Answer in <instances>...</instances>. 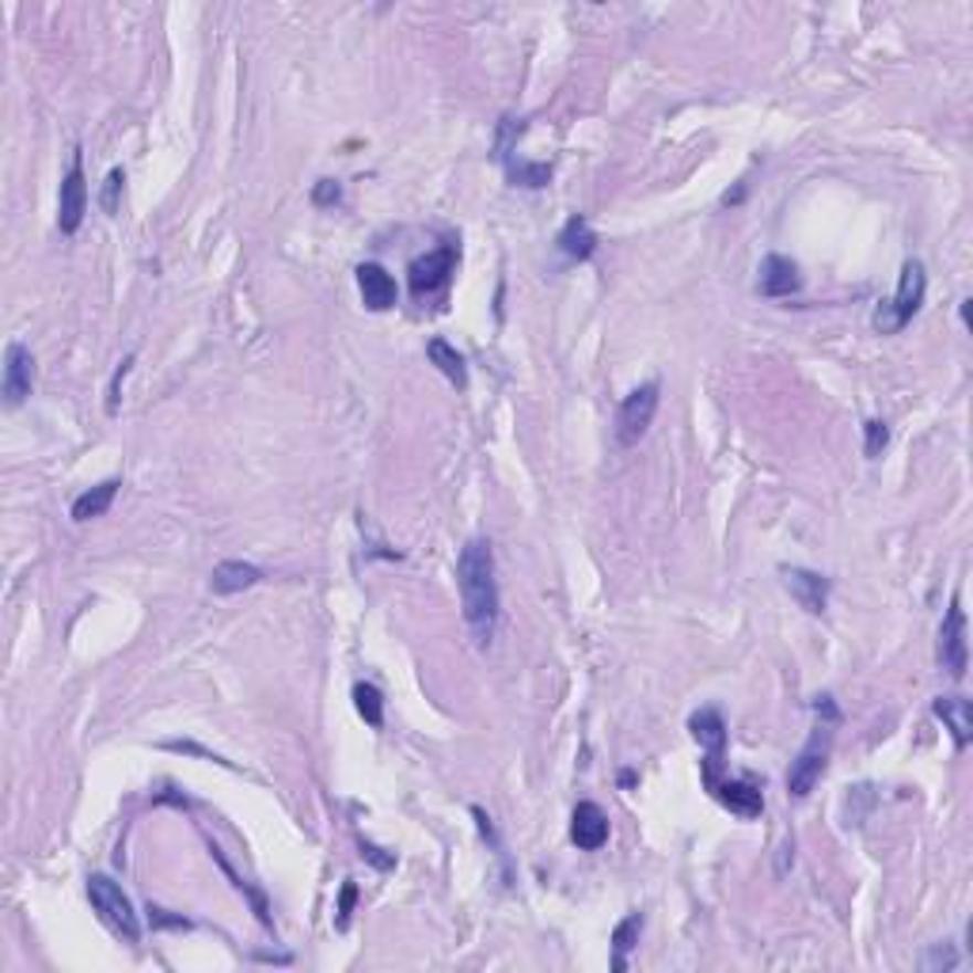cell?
I'll return each mask as SVG.
<instances>
[{
	"label": "cell",
	"mask_w": 973,
	"mask_h": 973,
	"mask_svg": "<svg viewBox=\"0 0 973 973\" xmlns=\"http://www.w3.org/2000/svg\"><path fill=\"white\" fill-rule=\"evenodd\" d=\"M704 783H708V791L727 806L730 814H738V817H761L764 814V795H761V787H753V783L722 780L719 772H704Z\"/></svg>",
	"instance_id": "obj_9"
},
{
	"label": "cell",
	"mask_w": 973,
	"mask_h": 973,
	"mask_svg": "<svg viewBox=\"0 0 973 973\" xmlns=\"http://www.w3.org/2000/svg\"><path fill=\"white\" fill-rule=\"evenodd\" d=\"M426 358L442 369V377L450 384H456V389H468V361H464V355H456L445 339H430L426 342Z\"/></svg>",
	"instance_id": "obj_20"
},
{
	"label": "cell",
	"mask_w": 973,
	"mask_h": 973,
	"mask_svg": "<svg viewBox=\"0 0 973 973\" xmlns=\"http://www.w3.org/2000/svg\"><path fill=\"white\" fill-rule=\"evenodd\" d=\"M453 274H456V247L453 244L437 247V252L419 255V260L408 266L411 293H415L419 300L422 297H434V293H442L445 286H450Z\"/></svg>",
	"instance_id": "obj_8"
},
{
	"label": "cell",
	"mask_w": 973,
	"mask_h": 973,
	"mask_svg": "<svg viewBox=\"0 0 973 973\" xmlns=\"http://www.w3.org/2000/svg\"><path fill=\"white\" fill-rule=\"evenodd\" d=\"M658 400H662L658 381H647L624 395V403L616 408V445L632 450V445L643 442V434H647L654 422V411H658Z\"/></svg>",
	"instance_id": "obj_5"
},
{
	"label": "cell",
	"mask_w": 973,
	"mask_h": 973,
	"mask_svg": "<svg viewBox=\"0 0 973 973\" xmlns=\"http://www.w3.org/2000/svg\"><path fill=\"white\" fill-rule=\"evenodd\" d=\"M688 730H692V738L700 742L704 753H708L704 757V769L719 772L722 753H727V722H722V715L715 708H700L692 719H688Z\"/></svg>",
	"instance_id": "obj_12"
},
{
	"label": "cell",
	"mask_w": 973,
	"mask_h": 973,
	"mask_svg": "<svg viewBox=\"0 0 973 973\" xmlns=\"http://www.w3.org/2000/svg\"><path fill=\"white\" fill-rule=\"evenodd\" d=\"M130 366H134V355H126L123 358V366L115 369V377H110V389H107V415H118V400H123V381H126V373H130Z\"/></svg>",
	"instance_id": "obj_27"
},
{
	"label": "cell",
	"mask_w": 973,
	"mask_h": 973,
	"mask_svg": "<svg viewBox=\"0 0 973 973\" xmlns=\"http://www.w3.org/2000/svg\"><path fill=\"white\" fill-rule=\"evenodd\" d=\"M932 711L935 719H943V727L951 730L954 749H966L973 742V704L966 696H935Z\"/></svg>",
	"instance_id": "obj_16"
},
{
	"label": "cell",
	"mask_w": 973,
	"mask_h": 973,
	"mask_svg": "<svg viewBox=\"0 0 973 973\" xmlns=\"http://www.w3.org/2000/svg\"><path fill=\"white\" fill-rule=\"evenodd\" d=\"M152 912V924H171V928H187L183 917H168L163 909H149Z\"/></svg>",
	"instance_id": "obj_31"
},
{
	"label": "cell",
	"mask_w": 973,
	"mask_h": 973,
	"mask_svg": "<svg viewBox=\"0 0 973 973\" xmlns=\"http://www.w3.org/2000/svg\"><path fill=\"white\" fill-rule=\"evenodd\" d=\"M940 666L946 669L951 681H962L970 666V651H966V613H962V597L954 593L951 605H946V616L940 624Z\"/></svg>",
	"instance_id": "obj_7"
},
{
	"label": "cell",
	"mask_w": 973,
	"mask_h": 973,
	"mask_svg": "<svg viewBox=\"0 0 973 973\" xmlns=\"http://www.w3.org/2000/svg\"><path fill=\"white\" fill-rule=\"evenodd\" d=\"M503 163H506V176L518 187H548V179H552V163H529V160H503Z\"/></svg>",
	"instance_id": "obj_23"
},
{
	"label": "cell",
	"mask_w": 973,
	"mask_h": 973,
	"mask_svg": "<svg viewBox=\"0 0 973 973\" xmlns=\"http://www.w3.org/2000/svg\"><path fill=\"white\" fill-rule=\"evenodd\" d=\"M783 585L791 590V597L799 601V609H806L811 616H822L829 605V579L806 567H783Z\"/></svg>",
	"instance_id": "obj_11"
},
{
	"label": "cell",
	"mask_w": 973,
	"mask_h": 973,
	"mask_svg": "<svg viewBox=\"0 0 973 973\" xmlns=\"http://www.w3.org/2000/svg\"><path fill=\"white\" fill-rule=\"evenodd\" d=\"M4 403L8 408H20L23 400L34 389V355L23 342H8L4 347Z\"/></svg>",
	"instance_id": "obj_10"
},
{
	"label": "cell",
	"mask_w": 973,
	"mask_h": 973,
	"mask_svg": "<svg viewBox=\"0 0 973 973\" xmlns=\"http://www.w3.org/2000/svg\"><path fill=\"white\" fill-rule=\"evenodd\" d=\"M456 590H461V609L472 627L476 647H490L498 632V579H495V548L490 540L476 537L456 556Z\"/></svg>",
	"instance_id": "obj_1"
},
{
	"label": "cell",
	"mask_w": 973,
	"mask_h": 973,
	"mask_svg": "<svg viewBox=\"0 0 973 973\" xmlns=\"http://www.w3.org/2000/svg\"><path fill=\"white\" fill-rule=\"evenodd\" d=\"M355 708L369 727H384V696L377 685H369V681L355 685Z\"/></svg>",
	"instance_id": "obj_22"
},
{
	"label": "cell",
	"mask_w": 973,
	"mask_h": 973,
	"mask_svg": "<svg viewBox=\"0 0 973 973\" xmlns=\"http://www.w3.org/2000/svg\"><path fill=\"white\" fill-rule=\"evenodd\" d=\"M313 202L316 205H339L342 202V187L335 183V179H320V183L313 187Z\"/></svg>",
	"instance_id": "obj_28"
},
{
	"label": "cell",
	"mask_w": 973,
	"mask_h": 973,
	"mask_svg": "<svg viewBox=\"0 0 973 973\" xmlns=\"http://www.w3.org/2000/svg\"><path fill=\"white\" fill-rule=\"evenodd\" d=\"M920 966H924V970H954V966H959V951H954L951 943H935L932 951L920 959Z\"/></svg>",
	"instance_id": "obj_26"
},
{
	"label": "cell",
	"mask_w": 973,
	"mask_h": 973,
	"mask_svg": "<svg viewBox=\"0 0 973 973\" xmlns=\"http://www.w3.org/2000/svg\"><path fill=\"white\" fill-rule=\"evenodd\" d=\"M123 183H126V171L123 168H110L107 179H103V191H99V205L107 218H115L118 213V194H123Z\"/></svg>",
	"instance_id": "obj_24"
},
{
	"label": "cell",
	"mask_w": 973,
	"mask_h": 973,
	"mask_svg": "<svg viewBox=\"0 0 973 973\" xmlns=\"http://www.w3.org/2000/svg\"><path fill=\"white\" fill-rule=\"evenodd\" d=\"M358 293H361V305H366L369 313H389V308L395 305V297H400L395 278L381 263L358 266Z\"/></svg>",
	"instance_id": "obj_13"
},
{
	"label": "cell",
	"mask_w": 973,
	"mask_h": 973,
	"mask_svg": "<svg viewBox=\"0 0 973 973\" xmlns=\"http://www.w3.org/2000/svg\"><path fill=\"white\" fill-rule=\"evenodd\" d=\"M358 848H361V856H366L369 864L377 867V871H392V867H395V859L392 856H381V848H377V844H369L366 837L358 840Z\"/></svg>",
	"instance_id": "obj_30"
},
{
	"label": "cell",
	"mask_w": 973,
	"mask_h": 973,
	"mask_svg": "<svg viewBox=\"0 0 973 973\" xmlns=\"http://www.w3.org/2000/svg\"><path fill=\"white\" fill-rule=\"evenodd\" d=\"M757 289L764 297H791V293L803 289V274H799V263L787 260V255H764L761 263V282Z\"/></svg>",
	"instance_id": "obj_14"
},
{
	"label": "cell",
	"mask_w": 973,
	"mask_h": 973,
	"mask_svg": "<svg viewBox=\"0 0 973 973\" xmlns=\"http://www.w3.org/2000/svg\"><path fill=\"white\" fill-rule=\"evenodd\" d=\"M814 711H817L814 734L806 738V745L799 749L795 761H791V769H787V795L791 799L811 795V791L817 787V780L825 776V769H829V753H833V738H837L840 711H837V704H833V696H817Z\"/></svg>",
	"instance_id": "obj_2"
},
{
	"label": "cell",
	"mask_w": 973,
	"mask_h": 973,
	"mask_svg": "<svg viewBox=\"0 0 973 973\" xmlns=\"http://www.w3.org/2000/svg\"><path fill=\"white\" fill-rule=\"evenodd\" d=\"M355 901H358V886L347 882V886H342V898H339V920H335V928H339V932H347L350 909H355Z\"/></svg>",
	"instance_id": "obj_29"
},
{
	"label": "cell",
	"mask_w": 973,
	"mask_h": 973,
	"mask_svg": "<svg viewBox=\"0 0 973 973\" xmlns=\"http://www.w3.org/2000/svg\"><path fill=\"white\" fill-rule=\"evenodd\" d=\"M556 244H559V252H563L567 260L585 263V260H593V252H597V232L590 229V221L574 213V218L567 221L563 229H559Z\"/></svg>",
	"instance_id": "obj_18"
},
{
	"label": "cell",
	"mask_w": 973,
	"mask_h": 973,
	"mask_svg": "<svg viewBox=\"0 0 973 973\" xmlns=\"http://www.w3.org/2000/svg\"><path fill=\"white\" fill-rule=\"evenodd\" d=\"M263 582V571L255 563H244V559H225V563L213 567L210 574V590L221 593V597H232V593H244L252 585Z\"/></svg>",
	"instance_id": "obj_17"
},
{
	"label": "cell",
	"mask_w": 973,
	"mask_h": 973,
	"mask_svg": "<svg viewBox=\"0 0 973 973\" xmlns=\"http://www.w3.org/2000/svg\"><path fill=\"white\" fill-rule=\"evenodd\" d=\"M88 898H92V906H96L99 917L107 920L115 932H123L130 943L141 940V920H137V912H134V901L126 898L123 886H118L115 878H110V875H92L88 878Z\"/></svg>",
	"instance_id": "obj_4"
},
{
	"label": "cell",
	"mask_w": 973,
	"mask_h": 973,
	"mask_svg": "<svg viewBox=\"0 0 973 973\" xmlns=\"http://www.w3.org/2000/svg\"><path fill=\"white\" fill-rule=\"evenodd\" d=\"M890 445V426H886L882 419H867L864 422V453L871 456H882V450Z\"/></svg>",
	"instance_id": "obj_25"
},
{
	"label": "cell",
	"mask_w": 973,
	"mask_h": 973,
	"mask_svg": "<svg viewBox=\"0 0 973 973\" xmlns=\"http://www.w3.org/2000/svg\"><path fill=\"white\" fill-rule=\"evenodd\" d=\"M84 213H88V179H84V157L76 149L62 179V191H57V229H62V236L81 232Z\"/></svg>",
	"instance_id": "obj_6"
},
{
	"label": "cell",
	"mask_w": 973,
	"mask_h": 973,
	"mask_svg": "<svg viewBox=\"0 0 973 973\" xmlns=\"http://www.w3.org/2000/svg\"><path fill=\"white\" fill-rule=\"evenodd\" d=\"M924 293H928V271L920 260H909L906 266H901V282H898V293H893L890 300H882L875 313V331L882 335H898L901 327H906L912 316L920 313V305H924Z\"/></svg>",
	"instance_id": "obj_3"
},
{
	"label": "cell",
	"mask_w": 973,
	"mask_h": 973,
	"mask_svg": "<svg viewBox=\"0 0 973 973\" xmlns=\"http://www.w3.org/2000/svg\"><path fill=\"white\" fill-rule=\"evenodd\" d=\"M571 840L579 844L582 852H597L605 848L609 840V814L601 811L597 803H579L571 817Z\"/></svg>",
	"instance_id": "obj_15"
},
{
	"label": "cell",
	"mask_w": 973,
	"mask_h": 973,
	"mask_svg": "<svg viewBox=\"0 0 973 973\" xmlns=\"http://www.w3.org/2000/svg\"><path fill=\"white\" fill-rule=\"evenodd\" d=\"M118 479H103V484H96L92 490H84V495H76L73 503V521H92V518H103V514L110 510V503H115L118 495Z\"/></svg>",
	"instance_id": "obj_19"
},
{
	"label": "cell",
	"mask_w": 973,
	"mask_h": 973,
	"mask_svg": "<svg viewBox=\"0 0 973 973\" xmlns=\"http://www.w3.org/2000/svg\"><path fill=\"white\" fill-rule=\"evenodd\" d=\"M639 932H643V917L639 912H632L627 920H620L616 932H613V970H624L627 966V951H632L635 943H639Z\"/></svg>",
	"instance_id": "obj_21"
}]
</instances>
